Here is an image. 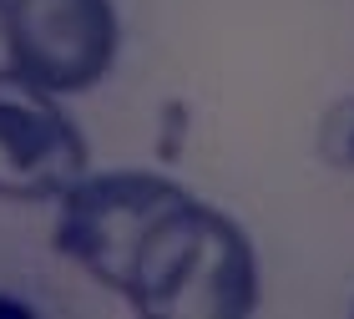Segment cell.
<instances>
[{
    "instance_id": "1",
    "label": "cell",
    "mask_w": 354,
    "mask_h": 319,
    "mask_svg": "<svg viewBox=\"0 0 354 319\" xmlns=\"http://www.w3.org/2000/svg\"><path fill=\"white\" fill-rule=\"evenodd\" d=\"M122 299L142 319H248L259 309L253 238L187 193L142 238Z\"/></svg>"
},
{
    "instance_id": "8",
    "label": "cell",
    "mask_w": 354,
    "mask_h": 319,
    "mask_svg": "<svg viewBox=\"0 0 354 319\" xmlns=\"http://www.w3.org/2000/svg\"><path fill=\"white\" fill-rule=\"evenodd\" d=\"M0 21H6V0H0Z\"/></svg>"
},
{
    "instance_id": "4",
    "label": "cell",
    "mask_w": 354,
    "mask_h": 319,
    "mask_svg": "<svg viewBox=\"0 0 354 319\" xmlns=\"http://www.w3.org/2000/svg\"><path fill=\"white\" fill-rule=\"evenodd\" d=\"M91 172V147L56 91L0 66V198L56 203Z\"/></svg>"
},
{
    "instance_id": "2",
    "label": "cell",
    "mask_w": 354,
    "mask_h": 319,
    "mask_svg": "<svg viewBox=\"0 0 354 319\" xmlns=\"http://www.w3.org/2000/svg\"><path fill=\"white\" fill-rule=\"evenodd\" d=\"M177 198H187V188L162 178V172H142V167L86 172L82 183H71L56 198L51 244L86 279H96L111 294H122L142 238L152 233V223Z\"/></svg>"
},
{
    "instance_id": "6",
    "label": "cell",
    "mask_w": 354,
    "mask_h": 319,
    "mask_svg": "<svg viewBox=\"0 0 354 319\" xmlns=\"http://www.w3.org/2000/svg\"><path fill=\"white\" fill-rule=\"evenodd\" d=\"M162 122H167V142H162V163H177V152H183V147H177V137H183L187 132V107L183 102H167L162 107Z\"/></svg>"
},
{
    "instance_id": "5",
    "label": "cell",
    "mask_w": 354,
    "mask_h": 319,
    "mask_svg": "<svg viewBox=\"0 0 354 319\" xmlns=\"http://www.w3.org/2000/svg\"><path fill=\"white\" fill-rule=\"evenodd\" d=\"M314 152L324 167L354 172V97H339L324 107V117L314 127Z\"/></svg>"
},
{
    "instance_id": "7",
    "label": "cell",
    "mask_w": 354,
    "mask_h": 319,
    "mask_svg": "<svg viewBox=\"0 0 354 319\" xmlns=\"http://www.w3.org/2000/svg\"><path fill=\"white\" fill-rule=\"evenodd\" d=\"M0 314H21V319H26L30 304H10V294H0Z\"/></svg>"
},
{
    "instance_id": "3",
    "label": "cell",
    "mask_w": 354,
    "mask_h": 319,
    "mask_svg": "<svg viewBox=\"0 0 354 319\" xmlns=\"http://www.w3.org/2000/svg\"><path fill=\"white\" fill-rule=\"evenodd\" d=\"M0 41L21 76L56 97H76L111 71L122 21L111 0H6Z\"/></svg>"
}]
</instances>
